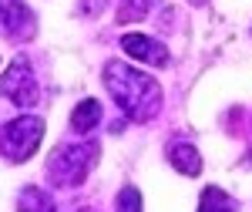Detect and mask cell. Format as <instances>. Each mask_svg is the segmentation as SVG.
<instances>
[{
  "label": "cell",
  "instance_id": "1",
  "mask_svg": "<svg viewBox=\"0 0 252 212\" xmlns=\"http://www.w3.org/2000/svg\"><path fill=\"white\" fill-rule=\"evenodd\" d=\"M104 84H108V95L115 98L118 108L128 118L148 121L152 115H158L161 91H158V81L152 74L135 71L125 61H108L104 64Z\"/></svg>",
  "mask_w": 252,
  "mask_h": 212
},
{
  "label": "cell",
  "instance_id": "2",
  "mask_svg": "<svg viewBox=\"0 0 252 212\" xmlns=\"http://www.w3.org/2000/svg\"><path fill=\"white\" fill-rule=\"evenodd\" d=\"M97 155H101V145L97 141H67V145H58L51 162H47V178L51 185H81L84 175L94 169Z\"/></svg>",
  "mask_w": 252,
  "mask_h": 212
},
{
  "label": "cell",
  "instance_id": "3",
  "mask_svg": "<svg viewBox=\"0 0 252 212\" xmlns=\"http://www.w3.org/2000/svg\"><path fill=\"white\" fill-rule=\"evenodd\" d=\"M40 135H44V121L37 115H20L14 121L3 125L0 132V155L7 162H27L31 155L37 152Z\"/></svg>",
  "mask_w": 252,
  "mask_h": 212
},
{
  "label": "cell",
  "instance_id": "4",
  "mask_svg": "<svg viewBox=\"0 0 252 212\" xmlns=\"http://www.w3.org/2000/svg\"><path fill=\"white\" fill-rule=\"evenodd\" d=\"M0 91L10 98L17 108H34L40 98V88L37 81H34V71H31V64L24 58H17L7 71H3V77H0Z\"/></svg>",
  "mask_w": 252,
  "mask_h": 212
},
{
  "label": "cell",
  "instance_id": "5",
  "mask_svg": "<svg viewBox=\"0 0 252 212\" xmlns=\"http://www.w3.org/2000/svg\"><path fill=\"white\" fill-rule=\"evenodd\" d=\"M37 31V17L24 0H0V34L10 40H27Z\"/></svg>",
  "mask_w": 252,
  "mask_h": 212
},
{
  "label": "cell",
  "instance_id": "6",
  "mask_svg": "<svg viewBox=\"0 0 252 212\" xmlns=\"http://www.w3.org/2000/svg\"><path fill=\"white\" fill-rule=\"evenodd\" d=\"M121 47L128 51V58H138V61H145V64H158V68L168 64V51H165L155 37L128 34V37H121Z\"/></svg>",
  "mask_w": 252,
  "mask_h": 212
},
{
  "label": "cell",
  "instance_id": "7",
  "mask_svg": "<svg viewBox=\"0 0 252 212\" xmlns=\"http://www.w3.org/2000/svg\"><path fill=\"white\" fill-rule=\"evenodd\" d=\"M168 162H172L178 172H185V175H198L202 172V155L195 152L189 141H172V145H168Z\"/></svg>",
  "mask_w": 252,
  "mask_h": 212
},
{
  "label": "cell",
  "instance_id": "8",
  "mask_svg": "<svg viewBox=\"0 0 252 212\" xmlns=\"http://www.w3.org/2000/svg\"><path fill=\"white\" fill-rule=\"evenodd\" d=\"M97 121H101V101L88 98V101H81L78 108H74V115H71V128H74L78 135H88Z\"/></svg>",
  "mask_w": 252,
  "mask_h": 212
},
{
  "label": "cell",
  "instance_id": "9",
  "mask_svg": "<svg viewBox=\"0 0 252 212\" xmlns=\"http://www.w3.org/2000/svg\"><path fill=\"white\" fill-rule=\"evenodd\" d=\"M17 209L20 212H58L54 202H51V195L40 192V189H24L17 199Z\"/></svg>",
  "mask_w": 252,
  "mask_h": 212
},
{
  "label": "cell",
  "instance_id": "10",
  "mask_svg": "<svg viewBox=\"0 0 252 212\" xmlns=\"http://www.w3.org/2000/svg\"><path fill=\"white\" fill-rule=\"evenodd\" d=\"M155 3L158 0H125L121 10H118V20H121V24H135V20L148 17V14L155 10Z\"/></svg>",
  "mask_w": 252,
  "mask_h": 212
},
{
  "label": "cell",
  "instance_id": "11",
  "mask_svg": "<svg viewBox=\"0 0 252 212\" xmlns=\"http://www.w3.org/2000/svg\"><path fill=\"white\" fill-rule=\"evenodd\" d=\"M198 212H235V202L222 192V189H205Z\"/></svg>",
  "mask_w": 252,
  "mask_h": 212
},
{
  "label": "cell",
  "instance_id": "12",
  "mask_svg": "<svg viewBox=\"0 0 252 212\" xmlns=\"http://www.w3.org/2000/svg\"><path fill=\"white\" fill-rule=\"evenodd\" d=\"M118 212H141V195L135 189H125L118 195Z\"/></svg>",
  "mask_w": 252,
  "mask_h": 212
},
{
  "label": "cell",
  "instance_id": "13",
  "mask_svg": "<svg viewBox=\"0 0 252 212\" xmlns=\"http://www.w3.org/2000/svg\"><path fill=\"white\" fill-rule=\"evenodd\" d=\"M78 3H81L78 10L84 14V17H94V14L101 10V7H104V3H108V0H78Z\"/></svg>",
  "mask_w": 252,
  "mask_h": 212
},
{
  "label": "cell",
  "instance_id": "14",
  "mask_svg": "<svg viewBox=\"0 0 252 212\" xmlns=\"http://www.w3.org/2000/svg\"><path fill=\"white\" fill-rule=\"evenodd\" d=\"M81 212H91V209H81Z\"/></svg>",
  "mask_w": 252,
  "mask_h": 212
}]
</instances>
